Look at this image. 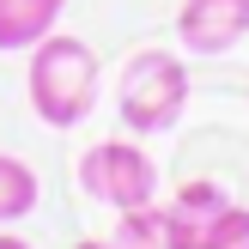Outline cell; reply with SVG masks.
I'll use <instances>...</instances> for the list:
<instances>
[{
    "mask_svg": "<svg viewBox=\"0 0 249 249\" xmlns=\"http://www.w3.org/2000/svg\"><path fill=\"white\" fill-rule=\"evenodd\" d=\"M0 249H31L24 237H12V231H0Z\"/></svg>",
    "mask_w": 249,
    "mask_h": 249,
    "instance_id": "cell-9",
    "label": "cell"
},
{
    "mask_svg": "<svg viewBox=\"0 0 249 249\" xmlns=\"http://www.w3.org/2000/svg\"><path fill=\"white\" fill-rule=\"evenodd\" d=\"M61 6H67V0H0V55L43 43L61 24Z\"/></svg>",
    "mask_w": 249,
    "mask_h": 249,
    "instance_id": "cell-6",
    "label": "cell"
},
{
    "mask_svg": "<svg viewBox=\"0 0 249 249\" xmlns=\"http://www.w3.org/2000/svg\"><path fill=\"white\" fill-rule=\"evenodd\" d=\"M116 243H122V249H170L164 201H146V207H128V213H116Z\"/></svg>",
    "mask_w": 249,
    "mask_h": 249,
    "instance_id": "cell-8",
    "label": "cell"
},
{
    "mask_svg": "<svg viewBox=\"0 0 249 249\" xmlns=\"http://www.w3.org/2000/svg\"><path fill=\"white\" fill-rule=\"evenodd\" d=\"M177 36L189 55H225L249 36V0H182Z\"/></svg>",
    "mask_w": 249,
    "mask_h": 249,
    "instance_id": "cell-5",
    "label": "cell"
},
{
    "mask_svg": "<svg viewBox=\"0 0 249 249\" xmlns=\"http://www.w3.org/2000/svg\"><path fill=\"white\" fill-rule=\"evenodd\" d=\"M170 249H249V207L231 201L225 182H182L177 201H164Z\"/></svg>",
    "mask_w": 249,
    "mask_h": 249,
    "instance_id": "cell-3",
    "label": "cell"
},
{
    "mask_svg": "<svg viewBox=\"0 0 249 249\" xmlns=\"http://www.w3.org/2000/svg\"><path fill=\"white\" fill-rule=\"evenodd\" d=\"M189 109V61L182 55H164V49H140L128 55L116 79V116L128 134H170Z\"/></svg>",
    "mask_w": 249,
    "mask_h": 249,
    "instance_id": "cell-2",
    "label": "cell"
},
{
    "mask_svg": "<svg viewBox=\"0 0 249 249\" xmlns=\"http://www.w3.org/2000/svg\"><path fill=\"white\" fill-rule=\"evenodd\" d=\"M79 249H122V243H116V237H109V243H104V237H85Z\"/></svg>",
    "mask_w": 249,
    "mask_h": 249,
    "instance_id": "cell-10",
    "label": "cell"
},
{
    "mask_svg": "<svg viewBox=\"0 0 249 249\" xmlns=\"http://www.w3.org/2000/svg\"><path fill=\"white\" fill-rule=\"evenodd\" d=\"M79 189L97 207H109V213H128V207L158 201V164L134 140H97L79 158Z\"/></svg>",
    "mask_w": 249,
    "mask_h": 249,
    "instance_id": "cell-4",
    "label": "cell"
},
{
    "mask_svg": "<svg viewBox=\"0 0 249 249\" xmlns=\"http://www.w3.org/2000/svg\"><path fill=\"white\" fill-rule=\"evenodd\" d=\"M97 85H104V67H97V49L85 36L49 31L43 43H31L24 91H31V109L43 128H79L97 109Z\"/></svg>",
    "mask_w": 249,
    "mask_h": 249,
    "instance_id": "cell-1",
    "label": "cell"
},
{
    "mask_svg": "<svg viewBox=\"0 0 249 249\" xmlns=\"http://www.w3.org/2000/svg\"><path fill=\"white\" fill-rule=\"evenodd\" d=\"M36 201H43V182H36V170L24 164V158L0 152V225H18V219L36 213Z\"/></svg>",
    "mask_w": 249,
    "mask_h": 249,
    "instance_id": "cell-7",
    "label": "cell"
}]
</instances>
